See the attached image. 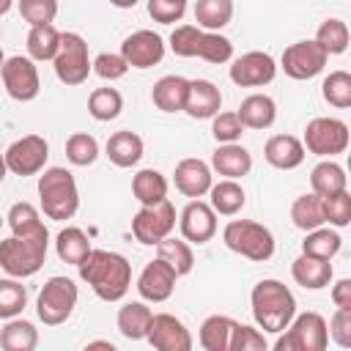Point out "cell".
<instances>
[{"instance_id":"obj_1","label":"cell","mask_w":351,"mask_h":351,"mask_svg":"<svg viewBox=\"0 0 351 351\" xmlns=\"http://www.w3.org/2000/svg\"><path fill=\"white\" fill-rule=\"evenodd\" d=\"M80 277L93 288V293L104 302H118L126 296L132 285V263L121 252L90 250L88 258L77 266Z\"/></svg>"},{"instance_id":"obj_2","label":"cell","mask_w":351,"mask_h":351,"mask_svg":"<svg viewBox=\"0 0 351 351\" xmlns=\"http://www.w3.org/2000/svg\"><path fill=\"white\" fill-rule=\"evenodd\" d=\"M250 304L255 324L271 335H280L296 315V299L280 280H261L250 293Z\"/></svg>"},{"instance_id":"obj_3","label":"cell","mask_w":351,"mask_h":351,"mask_svg":"<svg viewBox=\"0 0 351 351\" xmlns=\"http://www.w3.org/2000/svg\"><path fill=\"white\" fill-rule=\"evenodd\" d=\"M38 197H41L44 214L55 222L71 219L80 208L77 181L66 167H47L38 176Z\"/></svg>"},{"instance_id":"obj_4","label":"cell","mask_w":351,"mask_h":351,"mask_svg":"<svg viewBox=\"0 0 351 351\" xmlns=\"http://www.w3.org/2000/svg\"><path fill=\"white\" fill-rule=\"evenodd\" d=\"M47 241L49 233H33V236H11L0 241V269L11 277H33L47 258Z\"/></svg>"},{"instance_id":"obj_5","label":"cell","mask_w":351,"mask_h":351,"mask_svg":"<svg viewBox=\"0 0 351 351\" xmlns=\"http://www.w3.org/2000/svg\"><path fill=\"white\" fill-rule=\"evenodd\" d=\"M222 241L228 250L239 252L241 258H250L255 263H263L274 255V236L266 225L252 219H233L222 230Z\"/></svg>"},{"instance_id":"obj_6","label":"cell","mask_w":351,"mask_h":351,"mask_svg":"<svg viewBox=\"0 0 351 351\" xmlns=\"http://www.w3.org/2000/svg\"><path fill=\"white\" fill-rule=\"evenodd\" d=\"M329 346L326 318L321 313H299L280 332L274 348L277 351H324Z\"/></svg>"},{"instance_id":"obj_7","label":"cell","mask_w":351,"mask_h":351,"mask_svg":"<svg viewBox=\"0 0 351 351\" xmlns=\"http://www.w3.org/2000/svg\"><path fill=\"white\" fill-rule=\"evenodd\" d=\"M80 299V291L74 285V280L69 277H49L44 282V288L38 291L36 299V313L47 326H58L63 321H69V315L74 313Z\"/></svg>"},{"instance_id":"obj_8","label":"cell","mask_w":351,"mask_h":351,"mask_svg":"<svg viewBox=\"0 0 351 351\" xmlns=\"http://www.w3.org/2000/svg\"><path fill=\"white\" fill-rule=\"evenodd\" d=\"M52 66H55V77L63 85H82L93 71L85 38L80 33H60V49L52 58Z\"/></svg>"},{"instance_id":"obj_9","label":"cell","mask_w":351,"mask_h":351,"mask_svg":"<svg viewBox=\"0 0 351 351\" xmlns=\"http://www.w3.org/2000/svg\"><path fill=\"white\" fill-rule=\"evenodd\" d=\"M304 151L315 156H337L348 148V126L340 118H313L302 140Z\"/></svg>"},{"instance_id":"obj_10","label":"cell","mask_w":351,"mask_h":351,"mask_svg":"<svg viewBox=\"0 0 351 351\" xmlns=\"http://www.w3.org/2000/svg\"><path fill=\"white\" fill-rule=\"evenodd\" d=\"M176 228V208L165 197L154 206H143L132 219V233L140 244H159Z\"/></svg>"},{"instance_id":"obj_11","label":"cell","mask_w":351,"mask_h":351,"mask_svg":"<svg viewBox=\"0 0 351 351\" xmlns=\"http://www.w3.org/2000/svg\"><path fill=\"white\" fill-rule=\"evenodd\" d=\"M5 167L14 176H36L44 170L47 156H49V145L41 134H25L19 140H14L5 148Z\"/></svg>"},{"instance_id":"obj_12","label":"cell","mask_w":351,"mask_h":351,"mask_svg":"<svg viewBox=\"0 0 351 351\" xmlns=\"http://www.w3.org/2000/svg\"><path fill=\"white\" fill-rule=\"evenodd\" d=\"M0 77H3V85H5L8 96L16 99V101H33L41 90L38 69H36L33 58H22V55L5 58V63L0 69Z\"/></svg>"},{"instance_id":"obj_13","label":"cell","mask_w":351,"mask_h":351,"mask_svg":"<svg viewBox=\"0 0 351 351\" xmlns=\"http://www.w3.org/2000/svg\"><path fill=\"white\" fill-rule=\"evenodd\" d=\"M329 55L318 41H296L282 52V71L291 80H313L324 71Z\"/></svg>"},{"instance_id":"obj_14","label":"cell","mask_w":351,"mask_h":351,"mask_svg":"<svg viewBox=\"0 0 351 351\" xmlns=\"http://www.w3.org/2000/svg\"><path fill=\"white\" fill-rule=\"evenodd\" d=\"M230 80L239 85V88H261V85H269L277 74V63L269 52H244L241 58H236L230 63Z\"/></svg>"},{"instance_id":"obj_15","label":"cell","mask_w":351,"mask_h":351,"mask_svg":"<svg viewBox=\"0 0 351 351\" xmlns=\"http://www.w3.org/2000/svg\"><path fill=\"white\" fill-rule=\"evenodd\" d=\"M145 340L156 351H189L192 348V335L189 329L170 313H154L148 324Z\"/></svg>"},{"instance_id":"obj_16","label":"cell","mask_w":351,"mask_h":351,"mask_svg":"<svg viewBox=\"0 0 351 351\" xmlns=\"http://www.w3.org/2000/svg\"><path fill=\"white\" fill-rule=\"evenodd\" d=\"M121 55L132 69H151L165 58V41L154 30H134L123 38Z\"/></svg>"},{"instance_id":"obj_17","label":"cell","mask_w":351,"mask_h":351,"mask_svg":"<svg viewBox=\"0 0 351 351\" xmlns=\"http://www.w3.org/2000/svg\"><path fill=\"white\" fill-rule=\"evenodd\" d=\"M181 236L184 241H192V244H206L214 239L217 233V211L203 203V200H189L181 211Z\"/></svg>"},{"instance_id":"obj_18","label":"cell","mask_w":351,"mask_h":351,"mask_svg":"<svg viewBox=\"0 0 351 351\" xmlns=\"http://www.w3.org/2000/svg\"><path fill=\"white\" fill-rule=\"evenodd\" d=\"M176 280H178V274H176L162 258H156V261L145 263V269L140 271V277H137V291H140V296H143L145 302H165V299L173 296Z\"/></svg>"},{"instance_id":"obj_19","label":"cell","mask_w":351,"mask_h":351,"mask_svg":"<svg viewBox=\"0 0 351 351\" xmlns=\"http://www.w3.org/2000/svg\"><path fill=\"white\" fill-rule=\"evenodd\" d=\"M173 181H176V189L186 197H203L208 195L211 184H214V176H211V167L203 162V159H181L176 165V173H173Z\"/></svg>"},{"instance_id":"obj_20","label":"cell","mask_w":351,"mask_h":351,"mask_svg":"<svg viewBox=\"0 0 351 351\" xmlns=\"http://www.w3.org/2000/svg\"><path fill=\"white\" fill-rule=\"evenodd\" d=\"M222 107V93L211 80H189L184 112L192 118H214Z\"/></svg>"},{"instance_id":"obj_21","label":"cell","mask_w":351,"mask_h":351,"mask_svg":"<svg viewBox=\"0 0 351 351\" xmlns=\"http://www.w3.org/2000/svg\"><path fill=\"white\" fill-rule=\"evenodd\" d=\"M263 156L277 170H293L304 162V145L293 134H274L263 145Z\"/></svg>"},{"instance_id":"obj_22","label":"cell","mask_w":351,"mask_h":351,"mask_svg":"<svg viewBox=\"0 0 351 351\" xmlns=\"http://www.w3.org/2000/svg\"><path fill=\"white\" fill-rule=\"evenodd\" d=\"M211 167L225 178H241L252 170V154L239 143H219L211 156Z\"/></svg>"},{"instance_id":"obj_23","label":"cell","mask_w":351,"mask_h":351,"mask_svg":"<svg viewBox=\"0 0 351 351\" xmlns=\"http://www.w3.org/2000/svg\"><path fill=\"white\" fill-rule=\"evenodd\" d=\"M291 274L293 280L307 288V291H321L332 282V263L324 261V258H313V255H299L293 263H291Z\"/></svg>"},{"instance_id":"obj_24","label":"cell","mask_w":351,"mask_h":351,"mask_svg":"<svg viewBox=\"0 0 351 351\" xmlns=\"http://www.w3.org/2000/svg\"><path fill=\"white\" fill-rule=\"evenodd\" d=\"M236 115H239L241 126H247V129H269L277 118V104L266 93H252L239 104Z\"/></svg>"},{"instance_id":"obj_25","label":"cell","mask_w":351,"mask_h":351,"mask_svg":"<svg viewBox=\"0 0 351 351\" xmlns=\"http://www.w3.org/2000/svg\"><path fill=\"white\" fill-rule=\"evenodd\" d=\"M186 90H189V80H184L178 74H167V77L156 80V85L151 90V101L162 112H181L184 101H186Z\"/></svg>"},{"instance_id":"obj_26","label":"cell","mask_w":351,"mask_h":351,"mask_svg":"<svg viewBox=\"0 0 351 351\" xmlns=\"http://www.w3.org/2000/svg\"><path fill=\"white\" fill-rule=\"evenodd\" d=\"M107 156L115 167H132L143 159V137L123 129V132H115L110 134L107 140Z\"/></svg>"},{"instance_id":"obj_27","label":"cell","mask_w":351,"mask_h":351,"mask_svg":"<svg viewBox=\"0 0 351 351\" xmlns=\"http://www.w3.org/2000/svg\"><path fill=\"white\" fill-rule=\"evenodd\" d=\"M208 195H211L208 206L217 214H225V217L239 214L244 208V203H247V195H244V189H241V184L236 178H222L219 184H211Z\"/></svg>"},{"instance_id":"obj_28","label":"cell","mask_w":351,"mask_h":351,"mask_svg":"<svg viewBox=\"0 0 351 351\" xmlns=\"http://www.w3.org/2000/svg\"><path fill=\"white\" fill-rule=\"evenodd\" d=\"M291 219L299 230H313V228H321L326 225V217H324V197L315 195V192H307V195H299L291 206Z\"/></svg>"},{"instance_id":"obj_29","label":"cell","mask_w":351,"mask_h":351,"mask_svg":"<svg viewBox=\"0 0 351 351\" xmlns=\"http://www.w3.org/2000/svg\"><path fill=\"white\" fill-rule=\"evenodd\" d=\"M151 315V307H145L143 302H129L118 310V332L126 340H145Z\"/></svg>"},{"instance_id":"obj_30","label":"cell","mask_w":351,"mask_h":351,"mask_svg":"<svg viewBox=\"0 0 351 351\" xmlns=\"http://www.w3.org/2000/svg\"><path fill=\"white\" fill-rule=\"evenodd\" d=\"M346 184H348L346 170H343L337 162H332V159L318 162V165L313 167V173H310V186H313V192L321 195V197H329V195H335V192H343Z\"/></svg>"},{"instance_id":"obj_31","label":"cell","mask_w":351,"mask_h":351,"mask_svg":"<svg viewBox=\"0 0 351 351\" xmlns=\"http://www.w3.org/2000/svg\"><path fill=\"white\" fill-rule=\"evenodd\" d=\"M38 346V332L25 318H8L0 329V348L5 351H33Z\"/></svg>"},{"instance_id":"obj_32","label":"cell","mask_w":351,"mask_h":351,"mask_svg":"<svg viewBox=\"0 0 351 351\" xmlns=\"http://www.w3.org/2000/svg\"><path fill=\"white\" fill-rule=\"evenodd\" d=\"M132 195L143 203V206H154L159 200L167 197V178L154 170V167H145L140 170L134 178H132Z\"/></svg>"},{"instance_id":"obj_33","label":"cell","mask_w":351,"mask_h":351,"mask_svg":"<svg viewBox=\"0 0 351 351\" xmlns=\"http://www.w3.org/2000/svg\"><path fill=\"white\" fill-rule=\"evenodd\" d=\"M55 250H58V258H60L63 263L80 266V263L88 258V252H90L93 247H90L88 236H85L80 228H63V230L58 233Z\"/></svg>"},{"instance_id":"obj_34","label":"cell","mask_w":351,"mask_h":351,"mask_svg":"<svg viewBox=\"0 0 351 351\" xmlns=\"http://www.w3.org/2000/svg\"><path fill=\"white\" fill-rule=\"evenodd\" d=\"M236 321L228 318V315H208L203 324H200V346L206 351H228V343H230V332H233Z\"/></svg>"},{"instance_id":"obj_35","label":"cell","mask_w":351,"mask_h":351,"mask_svg":"<svg viewBox=\"0 0 351 351\" xmlns=\"http://www.w3.org/2000/svg\"><path fill=\"white\" fill-rule=\"evenodd\" d=\"M60 49V33L55 25H33L27 33V55L33 60H52Z\"/></svg>"},{"instance_id":"obj_36","label":"cell","mask_w":351,"mask_h":351,"mask_svg":"<svg viewBox=\"0 0 351 351\" xmlns=\"http://www.w3.org/2000/svg\"><path fill=\"white\" fill-rule=\"evenodd\" d=\"M340 244H343L340 233L321 225V228L307 230V236H304V241H302V252H304V255H313V258L332 261V258L340 252Z\"/></svg>"},{"instance_id":"obj_37","label":"cell","mask_w":351,"mask_h":351,"mask_svg":"<svg viewBox=\"0 0 351 351\" xmlns=\"http://www.w3.org/2000/svg\"><path fill=\"white\" fill-rule=\"evenodd\" d=\"M156 252H159V258L178 274V277H184V274H189L192 271V266H195V255H192V247L186 244V241H181V239H173V236H165L159 244H156Z\"/></svg>"},{"instance_id":"obj_38","label":"cell","mask_w":351,"mask_h":351,"mask_svg":"<svg viewBox=\"0 0 351 351\" xmlns=\"http://www.w3.org/2000/svg\"><path fill=\"white\" fill-rule=\"evenodd\" d=\"M233 19V0H197L195 22L203 30H222Z\"/></svg>"},{"instance_id":"obj_39","label":"cell","mask_w":351,"mask_h":351,"mask_svg":"<svg viewBox=\"0 0 351 351\" xmlns=\"http://www.w3.org/2000/svg\"><path fill=\"white\" fill-rule=\"evenodd\" d=\"M8 228H11V233L14 236H33V233H44L47 230V225L41 222V217H38V211H36V206L33 203H14L11 208H8Z\"/></svg>"},{"instance_id":"obj_40","label":"cell","mask_w":351,"mask_h":351,"mask_svg":"<svg viewBox=\"0 0 351 351\" xmlns=\"http://www.w3.org/2000/svg\"><path fill=\"white\" fill-rule=\"evenodd\" d=\"M123 110V96L115 88H96L88 96V112L96 121H112Z\"/></svg>"},{"instance_id":"obj_41","label":"cell","mask_w":351,"mask_h":351,"mask_svg":"<svg viewBox=\"0 0 351 351\" xmlns=\"http://www.w3.org/2000/svg\"><path fill=\"white\" fill-rule=\"evenodd\" d=\"M27 304V291L19 282V277H5L0 280V318H16Z\"/></svg>"},{"instance_id":"obj_42","label":"cell","mask_w":351,"mask_h":351,"mask_svg":"<svg viewBox=\"0 0 351 351\" xmlns=\"http://www.w3.org/2000/svg\"><path fill=\"white\" fill-rule=\"evenodd\" d=\"M315 41L324 47L326 55H343L348 49V25L343 19H326L321 22L318 33H315Z\"/></svg>"},{"instance_id":"obj_43","label":"cell","mask_w":351,"mask_h":351,"mask_svg":"<svg viewBox=\"0 0 351 351\" xmlns=\"http://www.w3.org/2000/svg\"><path fill=\"white\" fill-rule=\"evenodd\" d=\"M195 58H203L208 63H228L233 58V44H230V38L219 36L217 30H203Z\"/></svg>"},{"instance_id":"obj_44","label":"cell","mask_w":351,"mask_h":351,"mask_svg":"<svg viewBox=\"0 0 351 351\" xmlns=\"http://www.w3.org/2000/svg\"><path fill=\"white\" fill-rule=\"evenodd\" d=\"M99 156V143L93 134L88 132H74L69 140H66V159L77 167H88L93 165Z\"/></svg>"},{"instance_id":"obj_45","label":"cell","mask_w":351,"mask_h":351,"mask_svg":"<svg viewBox=\"0 0 351 351\" xmlns=\"http://www.w3.org/2000/svg\"><path fill=\"white\" fill-rule=\"evenodd\" d=\"M321 93H324V99H326L332 107H337V110L351 107V74H348V71H332V74L324 80Z\"/></svg>"},{"instance_id":"obj_46","label":"cell","mask_w":351,"mask_h":351,"mask_svg":"<svg viewBox=\"0 0 351 351\" xmlns=\"http://www.w3.org/2000/svg\"><path fill=\"white\" fill-rule=\"evenodd\" d=\"M19 14L30 27L52 25V19L58 16V0H19Z\"/></svg>"},{"instance_id":"obj_47","label":"cell","mask_w":351,"mask_h":351,"mask_svg":"<svg viewBox=\"0 0 351 351\" xmlns=\"http://www.w3.org/2000/svg\"><path fill=\"white\" fill-rule=\"evenodd\" d=\"M200 33H203V27H197V25H178V27L170 33V49H173L178 58H195V55H197Z\"/></svg>"},{"instance_id":"obj_48","label":"cell","mask_w":351,"mask_h":351,"mask_svg":"<svg viewBox=\"0 0 351 351\" xmlns=\"http://www.w3.org/2000/svg\"><path fill=\"white\" fill-rule=\"evenodd\" d=\"M324 217L335 228H346L351 222V195H348V189L324 197Z\"/></svg>"},{"instance_id":"obj_49","label":"cell","mask_w":351,"mask_h":351,"mask_svg":"<svg viewBox=\"0 0 351 351\" xmlns=\"http://www.w3.org/2000/svg\"><path fill=\"white\" fill-rule=\"evenodd\" d=\"M228 351H266V337L261 329L247 326V324H236L230 332V343Z\"/></svg>"},{"instance_id":"obj_50","label":"cell","mask_w":351,"mask_h":351,"mask_svg":"<svg viewBox=\"0 0 351 351\" xmlns=\"http://www.w3.org/2000/svg\"><path fill=\"white\" fill-rule=\"evenodd\" d=\"M241 132H244V126L236 112H217L211 118V134L217 143H236L241 137Z\"/></svg>"},{"instance_id":"obj_51","label":"cell","mask_w":351,"mask_h":351,"mask_svg":"<svg viewBox=\"0 0 351 351\" xmlns=\"http://www.w3.org/2000/svg\"><path fill=\"white\" fill-rule=\"evenodd\" d=\"M90 69L101 77V80H121L126 71H129V63L123 60V55L118 52H101V55H96V60H90Z\"/></svg>"},{"instance_id":"obj_52","label":"cell","mask_w":351,"mask_h":351,"mask_svg":"<svg viewBox=\"0 0 351 351\" xmlns=\"http://www.w3.org/2000/svg\"><path fill=\"white\" fill-rule=\"evenodd\" d=\"M186 0H148V14L159 25H173L184 16Z\"/></svg>"},{"instance_id":"obj_53","label":"cell","mask_w":351,"mask_h":351,"mask_svg":"<svg viewBox=\"0 0 351 351\" xmlns=\"http://www.w3.org/2000/svg\"><path fill=\"white\" fill-rule=\"evenodd\" d=\"M326 332H329V337H332L340 348H348V346H351V310H348V307H337L335 315H332L329 324H326Z\"/></svg>"},{"instance_id":"obj_54","label":"cell","mask_w":351,"mask_h":351,"mask_svg":"<svg viewBox=\"0 0 351 351\" xmlns=\"http://www.w3.org/2000/svg\"><path fill=\"white\" fill-rule=\"evenodd\" d=\"M332 302H335V307L351 310V280H337L332 285Z\"/></svg>"},{"instance_id":"obj_55","label":"cell","mask_w":351,"mask_h":351,"mask_svg":"<svg viewBox=\"0 0 351 351\" xmlns=\"http://www.w3.org/2000/svg\"><path fill=\"white\" fill-rule=\"evenodd\" d=\"M110 3H112L115 8H134L140 0H110Z\"/></svg>"},{"instance_id":"obj_56","label":"cell","mask_w":351,"mask_h":351,"mask_svg":"<svg viewBox=\"0 0 351 351\" xmlns=\"http://www.w3.org/2000/svg\"><path fill=\"white\" fill-rule=\"evenodd\" d=\"M88 348H107V351H112V343H107V340H93V343H88Z\"/></svg>"},{"instance_id":"obj_57","label":"cell","mask_w":351,"mask_h":351,"mask_svg":"<svg viewBox=\"0 0 351 351\" xmlns=\"http://www.w3.org/2000/svg\"><path fill=\"white\" fill-rule=\"evenodd\" d=\"M11 5H14V0H0V16H3V14H8V11H11Z\"/></svg>"},{"instance_id":"obj_58","label":"cell","mask_w":351,"mask_h":351,"mask_svg":"<svg viewBox=\"0 0 351 351\" xmlns=\"http://www.w3.org/2000/svg\"><path fill=\"white\" fill-rule=\"evenodd\" d=\"M5 173H8V167H5V156L0 154V181L5 178Z\"/></svg>"},{"instance_id":"obj_59","label":"cell","mask_w":351,"mask_h":351,"mask_svg":"<svg viewBox=\"0 0 351 351\" xmlns=\"http://www.w3.org/2000/svg\"><path fill=\"white\" fill-rule=\"evenodd\" d=\"M3 63H5V55H3V49H0V69H3Z\"/></svg>"},{"instance_id":"obj_60","label":"cell","mask_w":351,"mask_h":351,"mask_svg":"<svg viewBox=\"0 0 351 351\" xmlns=\"http://www.w3.org/2000/svg\"><path fill=\"white\" fill-rule=\"evenodd\" d=\"M0 228H3V217H0Z\"/></svg>"}]
</instances>
